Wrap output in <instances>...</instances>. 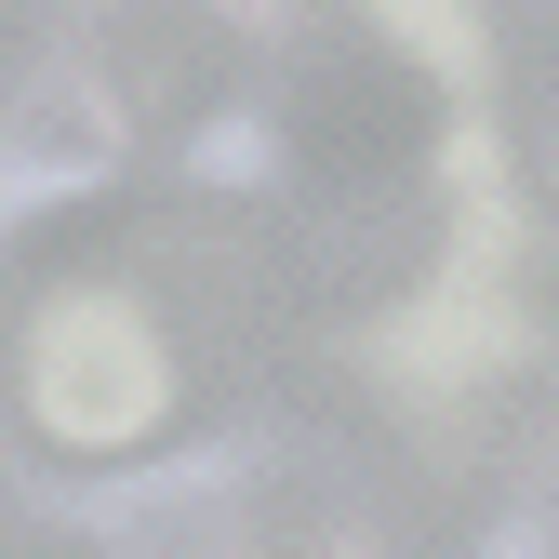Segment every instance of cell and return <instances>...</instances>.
I'll return each mask as SVG.
<instances>
[{"label": "cell", "instance_id": "obj_1", "mask_svg": "<svg viewBox=\"0 0 559 559\" xmlns=\"http://www.w3.org/2000/svg\"><path fill=\"white\" fill-rule=\"evenodd\" d=\"M27 400L53 413L67 440H147L160 400H174V373H160L147 320H133L120 294H67L40 320V346H27Z\"/></svg>", "mask_w": 559, "mask_h": 559}, {"label": "cell", "instance_id": "obj_4", "mask_svg": "<svg viewBox=\"0 0 559 559\" xmlns=\"http://www.w3.org/2000/svg\"><path fill=\"white\" fill-rule=\"evenodd\" d=\"M307 174H333V187H386L400 160H413V107L386 94V81H346V94H320L307 107Z\"/></svg>", "mask_w": 559, "mask_h": 559}, {"label": "cell", "instance_id": "obj_5", "mask_svg": "<svg viewBox=\"0 0 559 559\" xmlns=\"http://www.w3.org/2000/svg\"><path fill=\"white\" fill-rule=\"evenodd\" d=\"M373 14L413 40V67H427V81H453V67L479 53V14H466V0H373Z\"/></svg>", "mask_w": 559, "mask_h": 559}, {"label": "cell", "instance_id": "obj_6", "mask_svg": "<svg viewBox=\"0 0 559 559\" xmlns=\"http://www.w3.org/2000/svg\"><path fill=\"white\" fill-rule=\"evenodd\" d=\"M479 559H559V479H533V493L479 533Z\"/></svg>", "mask_w": 559, "mask_h": 559}, {"label": "cell", "instance_id": "obj_7", "mask_svg": "<svg viewBox=\"0 0 559 559\" xmlns=\"http://www.w3.org/2000/svg\"><path fill=\"white\" fill-rule=\"evenodd\" d=\"M253 160H266V133H253V120H227L214 147H200V174H214V187H253Z\"/></svg>", "mask_w": 559, "mask_h": 559}, {"label": "cell", "instance_id": "obj_2", "mask_svg": "<svg viewBox=\"0 0 559 559\" xmlns=\"http://www.w3.org/2000/svg\"><path fill=\"white\" fill-rule=\"evenodd\" d=\"M120 174V107L94 81H27L14 120H0V214H40V200H94Z\"/></svg>", "mask_w": 559, "mask_h": 559}, {"label": "cell", "instance_id": "obj_3", "mask_svg": "<svg viewBox=\"0 0 559 559\" xmlns=\"http://www.w3.org/2000/svg\"><path fill=\"white\" fill-rule=\"evenodd\" d=\"M81 533H107L120 559H240V466L200 453L160 479H120V493H53Z\"/></svg>", "mask_w": 559, "mask_h": 559}]
</instances>
